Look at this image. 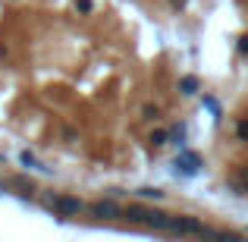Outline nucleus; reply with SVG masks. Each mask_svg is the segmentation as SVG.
<instances>
[{"mask_svg": "<svg viewBox=\"0 0 248 242\" xmlns=\"http://www.w3.org/2000/svg\"><path fill=\"white\" fill-rule=\"evenodd\" d=\"M173 167H176V173H182V176H195L201 170V158L195 151H182L179 158L173 161Z\"/></svg>", "mask_w": 248, "mask_h": 242, "instance_id": "3", "label": "nucleus"}, {"mask_svg": "<svg viewBox=\"0 0 248 242\" xmlns=\"http://www.w3.org/2000/svg\"><path fill=\"white\" fill-rule=\"evenodd\" d=\"M236 48H239V54H248V35H245V38H239Z\"/></svg>", "mask_w": 248, "mask_h": 242, "instance_id": "15", "label": "nucleus"}, {"mask_svg": "<svg viewBox=\"0 0 248 242\" xmlns=\"http://www.w3.org/2000/svg\"><path fill=\"white\" fill-rule=\"evenodd\" d=\"M88 211H91V217H97V220H116V217H123V208L116 205L113 198L91 201V205H88Z\"/></svg>", "mask_w": 248, "mask_h": 242, "instance_id": "2", "label": "nucleus"}, {"mask_svg": "<svg viewBox=\"0 0 248 242\" xmlns=\"http://www.w3.org/2000/svg\"><path fill=\"white\" fill-rule=\"evenodd\" d=\"M139 195H141V198H154V201L164 198V192H160V189H151V186H148V189H139Z\"/></svg>", "mask_w": 248, "mask_h": 242, "instance_id": "10", "label": "nucleus"}, {"mask_svg": "<svg viewBox=\"0 0 248 242\" xmlns=\"http://www.w3.org/2000/svg\"><path fill=\"white\" fill-rule=\"evenodd\" d=\"M204 104H207V107H211V110H214V116H217V120H220V104H217V101H214V97H204Z\"/></svg>", "mask_w": 248, "mask_h": 242, "instance_id": "14", "label": "nucleus"}, {"mask_svg": "<svg viewBox=\"0 0 248 242\" xmlns=\"http://www.w3.org/2000/svg\"><path fill=\"white\" fill-rule=\"evenodd\" d=\"M19 163H22V167H29V170H47L31 151H22V154H19Z\"/></svg>", "mask_w": 248, "mask_h": 242, "instance_id": "5", "label": "nucleus"}, {"mask_svg": "<svg viewBox=\"0 0 248 242\" xmlns=\"http://www.w3.org/2000/svg\"><path fill=\"white\" fill-rule=\"evenodd\" d=\"M167 142H170V139H167V129H154V132H151V145H154V148H164Z\"/></svg>", "mask_w": 248, "mask_h": 242, "instance_id": "9", "label": "nucleus"}, {"mask_svg": "<svg viewBox=\"0 0 248 242\" xmlns=\"http://www.w3.org/2000/svg\"><path fill=\"white\" fill-rule=\"evenodd\" d=\"M141 113H145V120H157V116H160V110L154 107V104H145V107H141Z\"/></svg>", "mask_w": 248, "mask_h": 242, "instance_id": "11", "label": "nucleus"}, {"mask_svg": "<svg viewBox=\"0 0 248 242\" xmlns=\"http://www.w3.org/2000/svg\"><path fill=\"white\" fill-rule=\"evenodd\" d=\"M167 139L173 142V145H182V142H186V126H182V123H176V126L167 132Z\"/></svg>", "mask_w": 248, "mask_h": 242, "instance_id": "7", "label": "nucleus"}, {"mask_svg": "<svg viewBox=\"0 0 248 242\" xmlns=\"http://www.w3.org/2000/svg\"><path fill=\"white\" fill-rule=\"evenodd\" d=\"M236 135H239V142H248V120H239Z\"/></svg>", "mask_w": 248, "mask_h": 242, "instance_id": "12", "label": "nucleus"}, {"mask_svg": "<svg viewBox=\"0 0 248 242\" xmlns=\"http://www.w3.org/2000/svg\"><path fill=\"white\" fill-rule=\"evenodd\" d=\"M76 10H79V13H91L94 3H91V0H76Z\"/></svg>", "mask_w": 248, "mask_h": 242, "instance_id": "13", "label": "nucleus"}, {"mask_svg": "<svg viewBox=\"0 0 248 242\" xmlns=\"http://www.w3.org/2000/svg\"><path fill=\"white\" fill-rule=\"evenodd\" d=\"M50 211L57 214V217H79V214L85 211V201L76 198V195H54L50 198Z\"/></svg>", "mask_w": 248, "mask_h": 242, "instance_id": "1", "label": "nucleus"}, {"mask_svg": "<svg viewBox=\"0 0 248 242\" xmlns=\"http://www.w3.org/2000/svg\"><path fill=\"white\" fill-rule=\"evenodd\" d=\"M167 233H198V236H204V226L195 217H170Z\"/></svg>", "mask_w": 248, "mask_h": 242, "instance_id": "4", "label": "nucleus"}, {"mask_svg": "<svg viewBox=\"0 0 248 242\" xmlns=\"http://www.w3.org/2000/svg\"><path fill=\"white\" fill-rule=\"evenodd\" d=\"M179 91H182V95H195V91H198V79H195V76H182V79H179Z\"/></svg>", "mask_w": 248, "mask_h": 242, "instance_id": "6", "label": "nucleus"}, {"mask_svg": "<svg viewBox=\"0 0 248 242\" xmlns=\"http://www.w3.org/2000/svg\"><path fill=\"white\" fill-rule=\"evenodd\" d=\"M236 179L239 182H232V189H242V192H248V163H245V167H239Z\"/></svg>", "mask_w": 248, "mask_h": 242, "instance_id": "8", "label": "nucleus"}, {"mask_svg": "<svg viewBox=\"0 0 248 242\" xmlns=\"http://www.w3.org/2000/svg\"><path fill=\"white\" fill-rule=\"evenodd\" d=\"M170 6H173V10H182V6H186V0H170Z\"/></svg>", "mask_w": 248, "mask_h": 242, "instance_id": "16", "label": "nucleus"}]
</instances>
